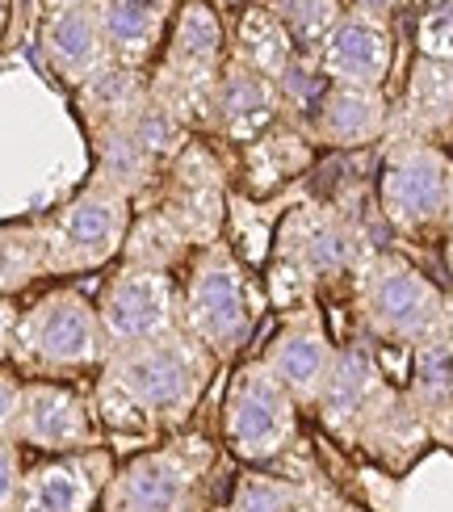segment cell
Instances as JSON below:
<instances>
[{
	"mask_svg": "<svg viewBox=\"0 0 453 512\" xmlns=\"http://www.w3.org/2000/svg\"><path fill=\"white\" fill-rule=\"evenodd\" d=\"M219 361L189 332H168L105 357L93 382V408L105 433L151 441L181 433L210 387Z\"/></svg>",
	"mask_w": 453,
	"mask_h": 512,
	"instance_id": "1",
	"label": "cell"
},
{
	"mask_svg": "<svg viewBox=\"0 0 453 512\" xmlns=\"http://www.w3.org/2000/svg\"><path fill=\"white\" fill-rule=\"evenodd\" d=\"M365 227L349 215L344 206L328 202H302L277 227V248H273V298L282 307H298L319 290L344 282L361 269L370 256Z\"/></svg>",
	"mask_w": 453,
	"mask_h": 512,
	"instance_id": "2",
	"label": "cell"
},
{
	"mask_svg": "<svg viewBox=\"0 0 453 512\" xmlns=\"http://www.w3.org/2000/svg\"><path fill=\"white\" fill-rule=\"evenodd\" d=\"M105 357H110V340H105L97 303L89 294L59 286L17 315L9 357L17 374L59 382L72 374L101 370Z\"/></svg>",
	"mask_w": 453,
	"mask_h": 512,
	"instance_id": "3",
	"label": "cell"
},
{
	"mask_svg": "<svg viewBox=\"0 0 453 512\" xmlns=\"http://www.w3.org/2000/svg\"><path fill=\"white\" fill-rule=\"evenodd\" d=\"M227 55L231 34L219 9L210 0H185V5H177V17H172L156 68L147 72V84L189 131H206L210 97L227 68Z\"/></svg>",
	"mask_w": 453,
	"mask_h": 512,
	"instance_id": "4",
	"label": "cell"
},
{
	"mask_svg": "<svg viewBox=\"0 0 453 512\" xmlns=\"http://www.w3.org/2000/svg\"><path fill=\"white\" fill-rule=\"evenodd\" d=\"M353 307L365 336L403 349H416L453 319V298H445V290L428 282L412 261L386 248H374L353 273Z\"/></svg>",
	"mask_w": 453,
	"mask_h": 512,
	"instance_id": "5",
	"label": "cell"
},
{
	"mask_svg": "<svg viewBox=\"0 0 453 512\" xmlns=\"http://www.w3.org/2000/svg\"><path fill=\"white\" fill-rule=\"evenodd\" d=\"M378 210L399 236L428 240L453 231V160L437 143L391 131L378 173Z\"/></svg>",
	"mask_w": 453,
	"mask_h": 512,
	"instance_id": "6",
	"label": "cell"
},
{
	"mask_svg": "<svg viewBox=\"0 0 453 512\" xmlns=\"http://www.w3.org/2000/svg\"><path fill=\"white\" fill-rule=\"evenodd\" d=\"M181 328L198 345H206L219 366L240 357V349L252 340V328H256L252 282L227 240L193 256L189 277L181 286Z\"/></svg>",
	"mask_w": 453,
	"mask_h": 512,
	"instance_id": "7",
	"label": "cell"
},
{
	"mask_svg": "<svg viewBox=\"0 0 453 512\" xmlns=\"http://www.w3.org/2000/svg\"><path fill=\"white\" fill-rule=\"evenodd\" d=\"M214 445L202 433H172L156 450L122 462L97 512H206Z\"/></svg>",
	"mask_w": 453,
	"mask_h": 512,
	"instance_id": "8",
	"label": "cell"
},
{
	"mask_svg": "<svg viewBox=\"0 0 453 512\" xmlns=\"http://www.w3.org/2000/svg\"><path fill=\"white\" fill-rule=\"evenodd\" d=\"M135 223V202L110 181L89 177V185L72 194L55 215H47L51 277H76L110 265L126 244Z\"/></svg>",
	"mask_w": 453,
	"mask_h": 512,
	"instance_id": "9",
	"label": "cell"
},
{
	"mask_svg": "<svg viewBox=\"0 0 453 512\" xmlns=\"http://www.w3.org/2000/svg\"><path fill=\"white\" fill-rule=\"evenodd\" d=\"M298 403L256 357L235 370L223 399V441L248 466H269L286 458L298 441Z\"/></svg>",
	"mask_w": 453,
	"mask_h": 512,
	"instance_id": "10",
	"label": "cell"
},
{
	"mask_svg": "<svg viewBox=\"0 0 453 512\" xmlns=\"http://www.w3.org/2000/svg\"><path fill=\"white\" fill-rule=\"evenodd\" d=\"M143 206H156L185 231L193 248H210L223 240V223L231 215V194H227V168L214 156V147L202 139H189L181 156L164 168L160 185L143 198Z\"/></svg>",
	"mask_w": 453,
	"mask_h": 512,
	"instance_id": "11",
	"label": "cell"
},
{
	"mask_svg": "<svg viewBox=\"0 0 453 512\" xmlns=\"http://www.w3.org/2000/svg\"><path fill=\"white\" fill-rule=\"evenodd\" d=\"M97 315L110 353L126 345H143L181 328V286L177 277L164 269H143V265H118L97 294Z\"/></svg>",
	"mask_w": 453,
	"mask_h": 512,
	"instance_id": "12",
	"label": "cell"
},
{
	"mask_svg": "<svg viewBox=\"0 0 453 512\" xmlns=\"http://www.w3.org/2000/svg\"><path fill=\"white\" fill-rule=\"evenodd\" d=\"M105 437L93 395H84L68 382L51 378H26L21 387V408L13 420V445H26L38 454H84L97 450Z\"/></svg>",
	"mask_w": 453,
	"mask_h": 512,
	"instance_id": "13",
	"label": "cell"
},
{
	"mask_svg": "<svg viewBox=\"0 0 453 512\" xmlns=\"http://www.w3.org/2000/svg\"><path fill=\"white\" fill-rule=\"evenodd\" d=\"M336 353L340 349L328 336V324H323L315 298H307V303L286 311L282 328L273 332L261 361H265V370L294 395L298 408L315 412V403H319L323 387H328V378L336 370Z\"/></svg>",
	"mask_w": 453,
	"mask_h": 512,
	"instance_id": "14",
	"label": "cell"
},
{
	"mask_svg": "<svg viewBox=\"0 0 453 512\" xmlns=\"http://www.w3.org/2000/svg\"><path fill=\"white\" fill-rule=\"evenodd\" d=\"M282 118H286L282 84L265 72L248 68L244 59L227 55V68H223L219 84H214V97H210L206 131L227 139V143L248 147L252 139H261L269 126H277Z\"/></svg>",
	"mask_w": 453,
	"mask_h": 512,
	"instance_id": "15",
	"label": "cell"
},
{
	"mask_svg": "<svg viewBox=\"0 0 453 512\" xmlns=\"http://www.w3.org/2000/svg\"><path fill=\"white\" fill-rule=\"evenodd\" d=\"M114 471V454L105 445L26 466L17 512H97Z\"/></svg>",
	"mask_w": 453,
	"mask_h": 512,
	"instance_id": "16",
	"label": "cell"
},
{
	"mask_svg": "<svg viewBox=\"0 0 453 512\" xmlns=\"http://www.w3.org/2000/svg\"><path fill=\"white\" fill-rule=\"evenodd\" d=\"M315 68L323 84H353V89H382L395 68V34L391 21L344 9V17L315 51Z\"/></svg>",
	"mask_w": 453,
	"mask_h": 512,
	"instance_id": "17",
	"label": "cell"
},
{
	"mask_svg": "<svg viewBox=\"0 0 453 512\" xmlns=\"http://www.w3.org/2000/svg\"><path fill=\"white\" fill-rule=\"evenodd\" d=\"M38 51L47 59L51 76H59L68 89H84L89 80L105 76L114 63L110 38L101 30V13L97 5H80V9H55L42 13L38 21Z\"/></svg>",
	"mask_w": 453,
	"mask_h": 512,
	"instance_id": "18",
	"label": "cell"
},
{
	"mask_svg": "<svg viewBox=\"0 0 453 512\" xmlns=\"http://www.w3.org/2000/svg\"><path fill=\"white\" fill-rule=\"evenodd\" d=\"M386 391H391V382H386L382 366L374 361V349L365 340H353V345H344L336 353V370L328 378V387H323L315 412L323 420V429L357 450L365 420H370V412L382 403Z\"/></svg>",
	"mask_w": 453,
	"mask_h": 512,
	"instance_id": "19",
	"label": "cell"
},
{
	"mask_svg": "<svg viewBox=\"0 0 453 512\" xmlns=\"http://www.w3.org/2000/svg\"><path fill=\"white\" fill-rule=\"evenodd\" d=\"M391 105H386L382 89H353V84H323V93L311 110L307 135L311 143L323 147H370L378 139L391 135Z\"/></svg>",
	"mask_w": 453,
	"mask_h": 512,
	"instance_id": "20",
	"label": "cell"
},
{
	"mask_svg": "<svg viewBox=\"0 0 453 512\" xmlns=\"http://www.w3.org/2000/svg\"><path fill=\"white\" fill-rule=\"evenodd\" d=\"M97 13L118 68L147 72V63L164 51L177 0H97Z\"/></svg>",
	"mask_w": 453,
	"mask_h": 512,
	"instance_id": "21",
	"label": "cell"
},
{
	"mask_svg": "<svg viewBox=\"0 0 453 512\" xmlns=\"http://www.w3.org/2000/svg\"><path fill=\"white\" fill-rule=\"evenodd\" d=\"M428 437L453 445V319L412 349V382H407Z\"/></svg>",
	"mask_w": 453,
	"mask_h": 512,
	"instance_id": "22",
	"label": "cell"
},
{
	"mask_svg": "<svg viewBox=\"0 0 453 512\" xmlns=\"http://www.w3.org/2000/svg\"><path fill=\"white\" fill-rule=\"evenodd\" d=\"M391 131L416 135L428 143L453 139V63L441 59H416L412 76H407L403 114L391 118Z\"/></svg>",
	"mask_w": 453,
	"mask_h": 512,
	"instance_id": "23",
	"label": "cell"
},
{
	"mask_svg": "<svg viewBox=\"0 0 453 512\" xmlns=\"http://www.w3.org/2000/svg\"><path fill=\"white\" fill-rule=\"evenodd\" d=\"M332 500L336 496L315 479L269 475L265 466H248L219 512H328Z\"/></svg>",
	"mask_w": 453,
	"mask_h": 512,
	"instance_id": "24",
	"label": "cell"
},
{
	"mask_svg": "<svg viewBox=\"0 0 453 512\" xmlns=\"http://www.w3.org/2000/svg\"><path fill=\"white\" fill-rule=\"evenodd\" d=\"M307 164H311V135H302L286 118L244 147V177L256 194H273L277 185L294 181Z\"/></svg>",
	"mask_w": 453,
	"mask_h": 512,
	"instance_id": "25",
	"label": "cell"
},
{
	"mask_svg": "<svg viewBox=\"0 0 453 512\" xmlns=\"http://www.w3.org/2000/svg\"><path fill=\"white\" fill-rule=\"evenodd\" d=\"M231 55L235 59H244L248 68L256 72H265L273 80H282L290 68H294V59L302 55L294 47V38L286 34V26L273 17V9L265 5H252L240 13V21H235V34H231Z\"/></svg>",
	"mask_w": 453,
	"mask_h": 512,
	"instance_id": "26",
	"label": "cell"
},
{
	"mask_svg": "<svg viewBox=\"0 0 453 512\" xmlns=\"http://www.w3.org/2000/svg\"><path fill=\"white\" fill-rule=\"evenodd\" d=\"M38 277H51L47 219L0 223V298H13Z\"/></svg>",
	"mask_w": 453,
	"mask_h": 512,
	"instance_id": "27",
	"label": "cell"
},
{
	"mask_svg": "<svg viewBox=\"0 0 453 512\" xmlns=\"http://www.w3.org/2000/svg\"><path fill=\"white\" fill-rule=\"evenodd\" d=\"M189 252H193V244L185 240V231L172 223L164 210L135 206V223H131V231H126V244H122V261L126 265L172 273V265H181Z\"/></svg>",
	"mask_w": 453,
	"mask_h": 512,
	"instance_id": "28",
	"label": "cell"
},
{
	"mask_svg": "<svg viewBox=\"0 0 453 512\" xmlns=\"http://www.w3.org/2000/svg\"><path fill=\"white\" fill-rule=\"evenodd\" d=\"M273 9V17L286 26V34L294 38V47L315 59V51L323 47V38L332 34V26L344 17L340 0H265Z\"/></svg>",
	"mask_w": 453,
	"mask_h": 512,
	"instance_id": "29",
	"label": "cell"
},
{
	"mask_svg": "<svg viewBox=\"0 0 453 512\" xmlns=\"http://www.w3.org/2000/svg\"><path fill=\"white\" fill-rule=\"evenodd\" d=\"M416 51H420L424 59L453 63V0L428 5V9L416 17Z\"/></svg>",
	"mask_w": 453,
	"mask_h": 512,
	"instance_id": "30",
	"label": "cell"
},
{
	"mask_svg": "<svg viewBox=\"0 0 453 512\" xmlns=\"http://www.w3.org/2000/svg\"><path fill=\"white\" fill-rule=\"evenodd\" d=\"M21 479H26V466H21V445H13L9 437H0V512H17V504H21Z\"/></svg>",
	"mask_w": 453,
	"mask_h": 512,
	"instance_id": "31",
	"label": "cell"
},
{
	"mask_svg": "<svg viewBox=\"0 0 453 512\" xmlns=\"http://www.w3.org/2000/svg\"><path fill=\"white\" fill-rule=\"evenodd\" d=\"M21 387H26V378L9 366H0V437H9V441H13V420L21 408Z\"/></svg>",
	"mask_w": 453,
	"mask_h": 512,
	"instance_id": "32",
	"label": "cell"
},
{
	"mask_svg": "<svg viewBox=\"0 0 453 512\" xmlns=\"http://www.w3.org/2000/svg\"><path fill=\"white\" fill-rule=\"evenodd\" d=\"M17 307H13V298H0V366H9V357H13V332H17Z\"/></svg>",
	"mask_w": 453,
	"mask_h": 512,
	"instance_id": "33",
	"label": "cell"
},
{
	"mask_svg": "<svg viewBox=\"0 0 453 512\" xmlns=\"http://www.w3.org/2000/svg\"><path fill=\"white\" fill-rule=\"evenodd\" d=\"M399 5H403V0H353L357 13H370V17H378V21H391Z\"/></svg>",
	"mask_w": 453,
	"mask_h": 512,
	"instance_id": "34",
	"label": "cell"
},
{
	"mask_svg": "<svg viewBox=\"0 0 453 512\" xmlns=\"http://www.w3.org/2000/svg\"><path fill=\"white\" fill-rule=\"evenodd\" d=\"M445 269H449V282H453V231L445 236Z\"/></svg>",
	"mask_w": 453,
	"mask_h": 512,
	"instance_id": "35",
	"label": "cell"
},
{
	"mask_svg": "<svg viewBox=\"0 0 453 512\" xmlns=\"http://www.w3.org/2000/svg\"><path fill=\"white\" fill-rule=\"evenodd\" d=\"M328 512H361V508H353V504H344V500H332V504H328Z\"/></svg>",
	"mask_w": 453,
	"mask_h": 512,
	"instance_id": "36",
	"label": "cell"
},
{
	"mask_svg": "<svg viewBox=\"0 0 453 512\" xmlns=\"http://www.w3.org/2000/svg\"><path fill=\"white\" fill-rule=\"evenodd\" d=\"M5 21H9V0H0V34H5Z\"/></svg>",
	"mask_w": 453,
	"mask_h": 512,
	"instance_id": "37",
	"label": "cell"
}]
</instances>
